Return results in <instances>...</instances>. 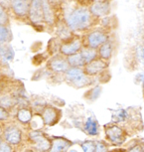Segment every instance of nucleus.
I'll return each instance as SVG.
<instances>
[{
	"label": "nucleus",
	"instance_id": "nucleus-25",
	"mask_svg": "<svg viewBox=\"0 0 144 152\" xmlns=\"http://www.w3.org/2000/svg\"><path fill=\"white\" fill-rule=\"evenodd\" d=\"M94 152H107V147H106L105 144H103V143L99 142L96 144Z\"/></svg>",
	"mask_w": 144,
	"mask_h": 152
},
{
	"label": "nucleus",
	"instance_id": "nucleus-8",
	"mask_svg": "<svg viewBox=\"0 0 144 152\" xmlns=\"http://www.w3.org/2000/svg\"><path fill=\"white\" fill-rule=\"evenodd\" d=\"M21 131L16 126H11V127H7L4 131V140L8 144H18L21 141Z\"/></svg>",
	"mask_w": 144,
	"mask_h": 152
},
{
	"label": "nucleus",
	"instance_id": "nucleus-30",
	"mask_svg": "<svg viewBox=\"0 0 144 152\" xmlns=\"http://www.w3.org/2000/svg\"><path fill=\"white\" fill-rule=\"evenodd\" d=\"M69 152H77V150H76V149H74V148H72L69 150Z\"/></svg>",
	"mask_w": 144,
	"mask_h": 152
},
{
	"label": "nucleus",
	"instance_id": "nucleus-35",
	"mask_svg": "<svg viewBox=\"0 0 144 152\" xmlns=\"http://www.w3.org/2000/svg\"><path fill=\"white\" fill-rule=\"evenodd\" d=\"M28 152H32V151H28Z\"/></svg>",
	"mask_w": 144,
	"mask_h": 152
},
{
	"label": "nucleus",
	"instance_id": "nucleus-9",
	"mask_svg": "<svg viewBox=\"0 0 144 152\" xmlns=\"http://www.w3.org/2000/svg\"><path fill=\"white\" fill-rule=\"evenodd\" d=\"M105 134L107 136V138L112 141L113 143H119L123 142L124 140V134H123V131L120 127H118L117 125H111L107 127L105 129Z\"/></svg>",
	"mask_w": 144,
	"mask_h": 152
},
{
	"label": "nucleus",
	"instance_id": "nucleus-24",
	"mask_svg": "<svg viewBox=\"0 0 144 152\" xmlns=\"http://www.w3.org/2000/svg\"><path fill=\"white\" fill-rule=\"evenodd\" d=\"M0 152H12V148L6 141H1L0 142Z\"/></svg>",
	"mask_w": 144,
	"mask_h": 152
},
{
	"label": "nucleus",
	"instance_id": "nucleus-20",
	"mask_svg": "<svg viewBox=\"0 0 144 152\" xmlns=\"http://www.w3.org/2000/svg\"><path fill=\"white\" fill-rule=\"evenodd\" d=\"M127 115H128V113L125 110H117L116 113H114L113 119L115 121H124Z\"/></svg>",
	"mask_w": 144,
	"mask_h": 152
},
{
	"label": "nucleus",
	"instance_id": "nucleus-18",
	"mask_svg": "<svg viewBox=\"0 0 144 152\" xmlns=\"http://www.w3.org/2000/svg\"><path fill=\"white\" fill-rule=\"evenodd\" d=\"M32 117V113H31V110H27V108H21V110H19L18 113H17V118H18L20 122L24 123V124L30 122Z\"/></svg>",
	"mask_w": 144,
	"mask_h": 152
},
{
	"label": "nucleus",
	"instance_id": "nucleus-14",
	"mask_svg": "<svg viewBox=\"0 0 144 152\" xmlns=\"http://www.w3.org/2000/svg\"><path fill=\"white\" fill-rule=\"evenodd\" d=\"M67 61L69 63V66L72 68H80L86 66V62L83 61L82 55L80 53H77L75 55L69 56Z\"/></svg>",
	"mask_w": 144,
	"mask_h": 152
},
{
	"label": "nucleus",
	"instance_id": "nucleus-11",
	"mask_svg": "<svg viewBox=\"0 0 144 152\" xmlns=\"http://www.w3.org/2000/svg\"><path fill=\"white\" fill-rule=\"evenodd\" d=\"M80 49H82V43H80V40H74V41L63 44L60 48V51L65 56H72L79 53Z\"/></svg>",
	"mask_w": 144,
	"mask_h": 152
},
{
	"label": "nucleus",
	"instance_id": "nucleus-19",
	"mask_svg": "<svg viewBox=\"0 0 144 152\" xmlns=\"http://www.w3.org/2000/svg\"><path fill=\"white\" fill-rule=\"evenodd\" d=\"M8 24H9V16L4 6L0 3V25L6 27Z\"/></svg>",
	"mask_w": 144,
	"mask_h": 152
},
{
	"label": "nucleus",
	"instance_id": "nucleus-23",
	"mask_svg": "<svg viewBox=\"0 0 144 152\" xmlns=\"http://www.w3.org/2000/svg\"><path fill=\"white\" fill-rule=\"evenodd\" d=\"M12 105V99L10 96H3L0 99V107H9Z\"/></svg>",
	"mask_w": 144,
	"mask_h": 152
},
{
	"label": "nucleus",
	"instance_id": "nucleus-29",
	"mask_svg": "<svg viewBox=\"0 0 144 152\" xmlns=\"http://www.w3.org/2000/svg\"><path fill=\"white\" fill-rule=\"evenodd\" d=\"M48 1L50 4H57V3H59L61 0H48Z\"/></svg>",
	"mask_w": 144,
	"mask_h": 152
},
{
	"label": "nucleus",
	"instance_id": "nucleus-2",
	"mask_svg": "<svg viewBox=\"0 0 144 152\" xmlns=\"http://www.w3.org/2000/svg\"><path fill=\"white\" fill-rule=\"evenodd\" d=\"M66 78L67 81L77 88L83 87L88 84V77L80 68H70L66 72Z\"/></svg>",
	"mask_w": 144,
	"mask_h": 152
},
{
	"label": "nucleus",
	"instance_id": "nucleus-4",
	"mask_svg": "<svg viewBox=\"0 0 144 152\" xmlns=\"http://www.w3.org/2000/svg\"><path fill=\"white\" fill-rule=\"evenodd\" d=\"M90 12L93 16L103 17L106 16L110 11V4L106 0H100V1H94L90 7Z\"/></svg>",
	"mask_w": 144,
	"mask_h": 152
},
{
	"label": "nucleus",
	"instance_id": "nucleus-5",
	"mask_svg": "<svg viewBox=\"0 0 144 152\" xmlns=\"http://www.w3.org/2000/svg\"><path fill=\"white\" fill-rule=\"evenodd\" d=\"M11 9L19 17L28 16L31 6V0H10Z\"/></svg>",
	"mask_w": 144,
	"mask_h": 152
},
{
	"label": "nucleus",
	"instance_id": "nucleus-21",
	"mask_svg": "<svg viewBox=\"0 0 144 152\" xmlns=\"http://www.w3.org/2000/svg\"><path fill=\"white\" fill-rule=\"evenodd\" d=\"M82 148L83 152H94L96 144L91 141H86V142H83L82 144Z\"/></svg>",
	"mask_w": 144,
	"mask_h": 152
},
{
	"label": "nucleus",
	"instance_id": "nucleus-27",
	"mask_svg": "<svg viewBox=\"0 0 144 152\" xmlns=\"http://www.w3.org/2000/svg\"><path fill=\"white\" fill-rule=\"evenodd\" d=\"M8 113L2 107H0V120H6L8 118Z\"/></svg>",
	"mask_w": 144,
	"mask_h": 152
},
{
	"label": "nucleus",
	"instance_id": "nucleus-1",
	"mask_svg": "<svg viewBox=\"0 0 144 152\" xmlns=\"http://www.w3.org/2000/svg\"><path fill=\"white\" fill-rule=\"evenodd\" d=\"M93 22V15L86 7H79L72 11L67 18V26L71 31L88 29Z\"/></svg>",
	"mask_w": 144,
	"mask_h": 152
},
{
	"label": "nucleus",
	"instance_id": "nucleus-34",
	"mask_svg": "<svg viewBox=\"0 0 144 152\" xmlns=\"http://www.w3.org/2000/svg\"><path fill=\"white\" fill-rule=\"evenodd\" d=\"M0 142H1V138H0Z\"/></svg>",
	"mask_w": 144,
	"mask_h": 152
},
{
	"label": "nucleus",
	"instance_id": "nucleus-12",
	"mask_svg": "<svg viewBox=\"0 0 144 152\" xmlns=\"http://www.w3.org/2000/svg\"><path fill=\"white\" fill-rule=\"evenodd\" d=\"M42 117H43V122L45 124L48 125L54 124L57 119V110L53 107H46L43 110Z\"/></svg>",
	"mask_w": 144,
	"mask_h": 152
},
{
	"label": "nucleus",
	"instance_id": "nucleus-10",
	"mask_svg": "<svg viewBox=\"0 0 144 152\" xmlns=\"http://www.w3.org/2000/svg\"><path fill=\"white\" fill-rule=\"evenodd\" d=\"M49 67L51 68V70L56 73H66L69 69V63L67 61V59L61 58V57L57 56L53 58L49 63Z\"/></svg>",
	"mask_w": 144,
	"mask_h": 152
},
{
	"label": "nucleus",
	"instance_id": "nucleus-36",
	"mask_svg": "<svg viewBox=\"0 0 144 152\" xmlns=\"http://www.w3.org/2000/svg\"><path fill=\"white\" fill-rule=\"evenodd\" d=\"M143 152H144V151H143Z\"/></svg>",
	"mask_w": 144,
	"mask_h": 152
},
{
	"label": "nucleus",
	"instance_id": "nucleus-33",
	"mask_svg": "<svg viewBox=\"0 0 144 152\" xmlns=\"http://www.w3.org/2000/svg\"><path fill=\"white\" fill-rule=\"evenodd\" d=\"M0 131H1V127H0Z\"/></svg>",
	"mask_w": 144,
	"mask_h": 152
},
{
	"label": "nucleus",
	"instance_id": "nucleus-7",
	"mask_svg": "<svg viewBox=\"0 0 144 152\" xmlns=\"http://www.w3.org/2000/svg\"><path fill=\"white\" fill-rule=\"evenodd\" d=\"M30 138L32 139V141L35 142L36 148L41 152H47L51 149L52 143L49 141L46 137L42 135V133H40L39 131H33L30 134Z\"/></svg>",
	"mask_w": 144,
	"mask_h": 152
},
{
	"label": "nucleus",
	"instance_id": "nucleus-28",
	"mask_svg": "<svg viewBox=\"0 0 144 152\" xmlns=\"http://www.w3.org/2000/svg\"><path fill=\"white\" fill-rule=\"evenodd\" d=\"M128 152H143V151H142V148H141V146L136 145V146H134L133 148H131Z\"/></svg>",
	"mask_w": 144,
	"mask_h": 152
},
{
	"label": "nucleus",
	"instance_id": "nucleus-13",
	"mask_svg": "<svg viewBox=\"0 0 144 152\" xmlns=\"http://www.w3.org/2000/svg\"><path fill=\"white\" fill-rule=\"evenodd\" d=\"M71 143L66 139L63 138H57L54 140V142L52 143L50 152H64L70 147Z\"/></svg>",
	"mask_w": 144,
	"mask_h": 152
},
{
	"label": "nucleus",
	"instance_id": "nucleus-31",
	"mask_svg": "<svg viewBox=\"0 0 144 152\" xmlns=\"http://www.w3.org/2000/svg\"><path fill=\"white\" fill-rule=\"evenodd\" d=\"M0 53H2V46H1V42H0Z\"/></svg>",
	"mask_w": 144,
	"mask_h": 152
},
{
	"label": "nucleus",
	"instance_id": "nucleus-32",
	"mask_svg": "<svg viewBox=\"0 0 144 152\" xmlns=\"http://www.w3.org/2000/svg\"><path fill=\"white\" fill-rule=\"evenodd\" d=\"M142 87H143V91H144V79H143V81H142Z\"/></svg>",
	"mask_w": 144,
	"mask_h": 152
},
{
	"label": "nucleus",
	"instance_id": "nucleus-17",
	"mask_svg": "<svg viewBox=\"0 0 144 152\" xmlns=\"http://www.w3.org/2000/svg\"><path fill=\"white\" fill-rule=\"evenodd\" d=\"M80 54L82 55L83 61L86 62V65L96 58V49H91V48L83 49V50L80 51Z\"/></svg>",
	"mask_w": 144,
	"mask_h": 152
},
{
	"label": "nucleus",
	"instance_id": "nucleus-26",
	"mask_svg": "<svg viewBox=\"0 0 144 152\" xmlns=\"http://www.w3.org/2000/svg\"><path fill=\"white\" fill-rule=\"evenodd\" d=\"M137 55L139 58L140 62L144 65V47H139L137 50Z\"/></svg>",
	"mask_w": 144,
	"mask_h": 152
},
{
	"label": "nucleus",
	"instance_id": "nucleus-6",
	"mask_svg": "<svg viewBox=\"0 0 144 152\" xmlns=\"http://www.w3.org/2000/svg\"><path fill=\"white\" fill-rule=\"evenodd\" d=\"M107 67V63L102 59H94L85 66V74L86 76H94L99 74Z\"/></svg>",
	"mask_w": 144,
	"mask_h": 152
},
{
	"label": "nucleus",
	"instance_id": "nucleus-15",
	"mask_svg": "<svg viewBox=\"0 0 144 152\" xmlns=\"http://www.w3.org/2000/svg\"><path fill=\"white\" fill-rule=\"evenodd\" d=\"M112 54V47L111 44L108 41H106L105 43H103L102 46H99V55L102 60H108L110 59Z\"/></svg>",
	"mask_w": 144,
	"mask_h": 152
},
{
	"label": "nucleus",
	"instance_id": "nucleus-16",
	"mask_svg": "<svg viewBox=\"0 0 144 152\" xmlns=\"http://www.w3.org/2000/svg\"><path fill=\"white\" fill-rule=\"evenodd\" d=\"M85 130L90 135H96L99 133V125H97L96 120L91 117L86 119L85 123Z\"/></svg>",
	"mask_w": 144,
	"mask_h": 152
},
{
	"label": "nucleus",
	"instance_id": "nucleus-3",
	"mask_svg": "<svg viewBox=\"0 0 144 152\" xmlns=\"http://www.w3.org/2000/svg\"><path fill=\"white\" fill-rule=\"evenodd\" d=\"M107 41V36L105 32L100 30H94L91 32L86 37V43H88V48L96 49L99 46H102L103 43Z\"/></svg>",
	"mask_w": 144,
	"mask_h": 152
},
{
	"label": "nucleus",
	"instance_id": "nucleus-22",
	"mask_svg": "<svg viewBox=\"0 0 144 152\" xmlns=\"http://www.w3.org/2000/svg\"><path fill=\"white\" fill-rule=\"evenodd\" d=\"M8 35H9V31L7 30V28L0 25V42L2 43L7 41Z\"/></svg>",
	"mask_w": 144,
	"mask_h": 152
}]
</instances>
